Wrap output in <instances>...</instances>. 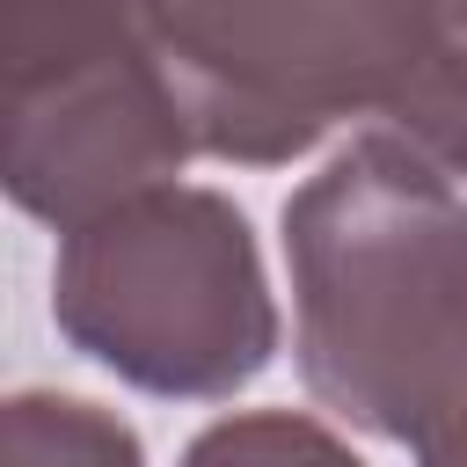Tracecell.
<instances>
[{
	"mask_svg": "<svg viewBox=\"0 0 467 467\" xmlns=\"http://www.w3.org/2000/svg\"><path fill=\"white\" fill-rule=\"evenodd\" d=\"M292 358L321 409L409 445L467 336V197L401 131L350 139L285 197Z\"/></svg>",
	"mask_w": 467,
	"mask_h": 467,
	"instance_id": "obj_1",
	"label": "cell"
},
{
	"mask_svg": "<svg viewBox=\"0 0 467 467\" xmlns=\"http://www.w3.org/2000/svg\"><path fill=\"white\" fill-rule=\"evenodd\" d=\"M197 153L285 168L379 117L467 175V51L423 0H139Z\"/></svg>",
	"mask_w": 467,
	"mask_h": 467,
	"instance_id": "obj_2",
	"label": "cell"
},
{
	"mask_svg": "<svg viewBox=\"0 0 467 467\" xmlns=\"http://www.w3.org/2000/svg\"><path fill=\"white\" fill-rule=\"evenodd\" d=\"M58 336L161 401H234L277 358V299L255 226L234 197L153 182L58 241Z\"/></svg>",
	"mask_w": 467,
	"mask_h": 467,
	"instance_id": "obj_3",
	"label": "cell"
},
{
	"mask_svg": "<svg viewBox=\"0 0 467 467\" xmlns=\"http://www.w3.org/2000/svg\"><path fill=\"white\" fill-rule=\"evenodd\" d=\"M190 153L197 131L139 0H0V182L29 219L73 234L175 182Z\"/></svg>",
	"mask_w": 467,
	"mask_h": 467,
	"instance_id": "obj_4",
	"label": "cell"
},
{
	"mask_svg": "<svg viewBox=\"0 0 467 467\" xmlns=\"http://www.w3.org/2000/svg\"><path fill=\"white\" fill-rule=\"evenodd\" d=\"M0 467H146V445L117 409L22 387L0 401Z\"/></svg>",
	"mask_w": 467,
	"mask_h": 467,
	"instance_id": "obj_5",
	"label": "cell"
},
{
	"mask_svg": "<svg viewBox=\"0 0 467 467\" xmlns=\"http://www.w3.org/2000/svg\"><path fill=\"white\" fill-rule=\"evenodd\" d=\"M182 467H365L350 438H336L321 416L299 409H241L190 438Z\"/></svg>",
	"mask_w": 467,
	"mask_h": 467,
	"instance_id": "obj_6",
	"label": "cell"
},
{
	"mask_svg": "<svg viewBox=\"0 0 467 467\" xmlns=\"http://www.w3.org/2000/svg\"><path fill=\"white\" fill-rule=\"evenodd\" d=\"M409 452H416V467H467V336L452 343L445 372L431 379V394L409 423Z\"/></svg>",
	"mask_w": 467,
	"mask_h": 467,
	"instance_id": "obj_7",
	"label": "cell"
},
{
	"mask_svg": "<svg viewBox=\"0 0 467 467\" xmlns=\"http://www.w3.org/2000/svg\"><path fill=\"white\" fill-rule=\"evenodd\" d=\"M423 7H431V22H438L460 51H467V0H423Z\"/></svg>",
	"mask_w": 467,
	"mask_h": 467,
	"instance_id": "obj_8",
	"label": "cell"
}]
</instances>
